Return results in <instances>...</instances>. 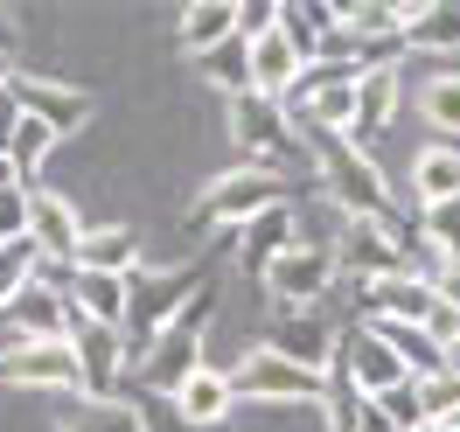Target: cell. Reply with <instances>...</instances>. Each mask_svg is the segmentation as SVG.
Listing matches in <instances>:
<instances>
[{
	"label": "cell",
	"mask_w": 460,
	"mask_h": 432,
	"mask_svg": "<svg viewBox=\"0 0 460 432\" xmlns=\"http://www.w3.org/2000/svg\"><path fill=\"white\" fill-rule=\"evenodd\" d=\"M300 140L314 154V189L342 209V224H391L398 216V196L370 154H356L342 133H307V126H300Z\"/></svg>",
	"instance_id": "1"
},
{
	"label": "cell",
	"mask_w": 460,
	"mask_h": 432,
	"mask_svg": "<svg viewBox=\"0 0 460 432\" xmlns=\"http://www.w3.org/2000/svg\"><path fill=\"white\" fill-rule=\"evenodd\" d=\"M209 272H217L209 259H189V265H174V272L140 265V272L126 279V321H119V335H126V370L154 348V335H161L168 321H181V307L209 287Z\"/></svg>",
	"instance_id": "2"
},
{
	"label": "cell",
	"mask_w": 460,
	"mask_h": 432,
	"mask_svg": "<svg viewBox=\"0 0 460 432\" xmlns=\"http://www.w3.org/2000/svg\"><path fill=\"white\" fill-rule=\"evenodd\" d=\"M209 314H217V287H202L189 307H181V321H168L161 335H154V348H146L140 363H133V384L140 391H161V398H174L189 376L202 370V335H209Z\"/></svg>",
	"instance_id": "3"
},
{
	"label": "cell",
	"mask_w": 460,
	"mask_h": 432,
	"mask_svg": "<svg viewBox=\"0 0 460 432\" xmlns=\"http://www.w3.org/2000/svg\"><path fill=\"white\" fill-rule=\"evenodd\" d=\"M293 189H300L293 174L230 168V174H217V181L196 196V209H189V231H244V224H252V216H265V209H287Z\"/></svg>",
	"instance_id": "4"
},
{
	"label": "cell",
	"mask_w": 460,
	"mask_h": 432,
	"mask_svg": "<svg viewBox=\"0 0 460 432\" xmlns=\"http://www.w3.org/2000/svg\"><path fill=\"white\" fill-rule=\"evenodd\" d=\"M321 391H328V376L287 363L279 348H265V342L244 348L237 370H230V398L237 404H321Z\"/></svg>",
	"instance_id": "5"
},
{
	"label": "cell",
	"mask_w": 460,
	"mask_h": 432,
	"mask_svg": "<svg viewBox=\"0 0 460 432\" xmlns=\"http://www.w3.org/2000/svg\"><path fill=\"white\" fill-rule=\"evenodd\" d=\"M342 279V265H335V244H321V237H300L287 259L265 272V293L279 300V307H328V287Z\"/></svg>",
	"instance_id": "6"
},
{
	"label": "cell",
	"mask_w": 460,
	"mask_h": 432,
	"mask_svg": "<svg viewBox=\"0 0 460 432\" xmlns=\"http://www.w3.org/2000/svg\"><path fill=\"white\" fill-rule=\"evenodd\" d=\"M0 384H14V391H49V398H84V376H77L70 342L7 348V356H0Z\"/></svg>",
	"instance_id": "7"
},
{
	"label": "cell",
	"mask_w": 460,
	"mask_h": 432,
	"mask_svg": "<svg viewBox=\"0 0 460 432\" xmlns=\"http://www.w3.org/2000/svg\"><path fill=\"white\" fill-rule=\"evenodd\" d=\"M7 98H14L29 119H42L57 140H70V133L91 119V91L57 84V77H42V70H14V77H7Z\"/></svg>",
	"instance_id": "8"
},
{
	"label": "cell",
	"mask_w": 460,
	"mask_h": 432,
	"mask_svg": "<svg viewBox=\"0 0 460 432\" xmlns=\"http://www.w3.org/2000/svg\"><path fill=\"white\" fill-rule=\"evenodd\" d=\"M335 342H342V328L328 321V307H279V321H272V335H265V348H279L287 363H300V370L328 376V363H335Z\"/></svg>",
	"instance_id": "9"
},
{
	"label": "cell",
	"mask_w": 460,
	"mask_h": 432,
	"mask_svg": "<svg viewBox=\"0 0 460 432\" xmlns=\"http://www.w3.org/2000/svg\"><path fill=\"white\" fill-rule=\"evenodd\" d=\"M70 356H77V376H84V398H119V376H126V335L105 328V321H70Z\"/></svg>",
	"instance_id": "10"
},
{
	"label": "cell",
	"mask_w": 460,
	"mask_h": 432,
	"mask_svg": "<svg viewBox=\"0 0 460 432\" xmlns=\"http://www.w3.org/2000/svg\"><path fill=\"white\" fill-rule=\"evenodd\" d=\"M328 370H342L363 398H384V391H398V384H404V363L376 342L363 321H356V328H342V342H335V363H328Z\"/></svg>",
	"instance_id": "11"
},
{
	"label": "cell",
	"mask_w": 460,
	"mask_h": 432,
	"mask_svg": "<svg viewBox=\"0 0 460 432\" xmlns=\"http://www.w3.org/2000/svg\"><path fill=\"white\" fill-rule=\"evenodd\" d=\"M398 29H404V57H460V0H404L398 7Z\"/></svg>",
	"instance_id": "12"
},
{
	"label": "cell",
	"mask_w": 460,
	"mask_h": 432,
	"mask_svg": "<svg viewBox=\"0 0 460 432\" xmlns=\"http://www.w3.org/2000/svg\"><path fill=\"white\" fill-rule=\"evenodd\" d=\"M293 244H300V224H293V209H265V216H252V224L237 231V272H244L252 287H265V272L287 259Z\"/></svg>",
	"instance_id": "13"
},
{
	"label": "cell",
	"mask_w": 460,
	"mask_h": 432,
	"mask_svg": "<svg viewBox=\"0 0 460 432\" xmlns=\"http://www.w3.org/2000/svg\"><path fill=\"white\" fill-rule=\"evenodd\" d=\"M29 244L57 265H77V244H84V224L77 209L57 196V189H29Z\"/></svg>",
	"instance_id": "14"
},
{
	"label": "cell",
	"mask_w": 460,
	"mask_h": 432,
	"mask_svg": "<svg viewBox=\"0 0 460 432\" xmlns=\"http://www.w3.org/2000/svg\"><path fill=\"white\" fill-rule=\"evenodd\" d=\"M398 98H404L398 63H376V70L356 77V126H349V146H356V154H370V140L398 119Z\"/></svg>",
	"instance_id": "15"
},
{
	"label": "cell",
	"mask_w": 460,
	"mask_h": 432,
	"mask_svg": "<svg viewBox=\"0 0 460 432\" xmlns=\"http://www.w3.org/2000/svg\"><path fill=\"white\" fill-rule=\"evenodd\" d=\"M426 314H432V279H419V272H391V279L356 287V321H426Z\"/></svg>",
	"instance_id": "16"
},
{
	"label": "cell",
	"mask_w": 460,
	"mask_h": 432,
	"mask_svg": "<svg viewBox=\"0 0 460 432\" xmlns=\"http://www.w3.org/2000/svg\"><path fill=\"white\" fill-rule=\"evenodd\" d=\"M335 265H342V279H356V287L404 272V259H398V244H391V231H384V224H342Z\"/></svg>",
	"instance_id": "17"
},
{
	"label": "cell",
	"mask_w": 460,
	"mask_h": 432,
	"mask_svg": "<svg viewBox=\"0 0 460 432\" xmlns=\"http://www.w3.org/2000/svg\"><path fill=\"white\" fill-rule=\"evenodd\" d=\"M77 272H112V279H133V272H140V231H133V224H84Z\"/></svg>",
	"instance_id": "18"
},
{
	"label": "cell",
	"mask_w": 460,
	"mask_h": 432,
	"mask_svg": "<svg viewBox=\"0 0 460 432\" xmlns=\"http://www.w3.org/2000/svg\"><path fill=\"white\" fill-rule=\"evenodd\" d=\"M230 404H237V398H230V370H209V363H202V370L174 391V419L196 426V432H209V426H224V419H230Z\"/></svg>",
	"instance_id": "19"
},
{
	"label": "cell",
	"mask_w": 460,
	"mask_h": 432,
	"mask_svg": "<svg viewBox=\"0 0 460 432\" xmlns=\"http://www.w3.org/2000/svg\"><path fill=\"white\" fill-rule=\"evenodd\" d=\"M63 432H146V411L133 398H70Z\"/></svg>",
	"instance_id": "20"
},
{
	"label": "cell",
	"mask_w": 460,
	"mask_h": 432,
	"mask_svg": "<svg viewBox=\"0 0 460 432\" xmlns=\"http://www.w3.org/2000/svg\"><path fill=\"white\" fill-rule=\"evenodd\" d=\"M293 77H300V57H293V42H287L279 29H272V35H259V42H252V91H259V98H279V105H287Z\"/></svg>",
	"instance_id": "21"
},
{
	"label": "cell",
	"mask_w": 460,
	"mask_h": 432,
	"mask_svg": "<svg viewBox=\"0 0 460 432\" xmlns=\"http://www.w3.org/2000/svg\"><path fill=\"white\" fill-rule=\"evenodd\" d=\"M230 35H237V7H230V0H196V7H181V22H174V42H181L189 57L217 49Z\"/></svg>",
	"instance_id": "22"
},
{
	"label": "cell",
	"mask_w": 460,
	"mask_h": 432,
	"mask_svg": "<svg viewBox=\"0 0 460 432\" xmlns=\"http://www.w3.org/2000/svg\"><path fill=\"white\" fill-rule=\"evenodd\" d=\"M411 189L419 202H460V140H432L411 161Z\"/></svg>",
	"instance_id": "23"
},
{
	"label": "cell",
	"mask_w": 460,
	"mask_h": 432,
	"mask_svg": "<svg viewBox=\"0 0 460 432\" xmlns=\"http://www.w3.org/2000/svg\"><path fill=\"white\" fill-rule=\"evenodd\" d=\"M70 307H77L84 321H105V328H119V321H126V279H112V272H77Z\"/></svg>",
	"instance_id": "24"
},
{
	"label": "cell",
	"mask_w": 460,
	"mask_h": 432,
	"mask_svg": "<svg viewBox=\"0 0 460 432\" xmlns=\"http://www.w3.org/2000/svg\"><path fill=\"white\" fill-rule=\"evenodd\" d=\"M196 70L224 91V98H244V91H252V42H237V35H230V42H217V49H202Z\"/></svg>",
	"instance_id": "25"
},
{
	"label": "cell",
	"mask_w": 460,
	"mask_h": 432,
	"mask_svg": "<svg viewBox=\"0 0 460 432\" xmlns=\"http://www.w3.org/2000/svg\"><path fill=\"white\" fill-rule=\"evenodd\" d=\"M57 154V133L42 126V119L22 112V126H14V140H7V168H14V181L29 189V174H42V161Z\"/></svg>",
	"instance_id": "26"
},
{
	"label": "cell",
	"mask_w": 460,
	"mask_h": 432,
	"mask_svg": "<svg viewBox=\"0 0 460 432\" xmlns=\"http://www.w3.org/2000/svg\"><path fill=\"white\" fill-rule=\"evenodd\" d=\"M419 112H426V126H439V140H460V70H439L419 91Z\"/></svg>",
	"instance_id": "27"
},
{
	"label": "cell",
	"mask_w": 460,
	"mask_h": 432,
	"mask_svg": "<svg viewBox=\"0 0 460 432\" xmlns=\"http://www.w3.org/2000/svg\"><path fill=\"white\" fill-rule=\"evenodd\" d=\"M419 237H426L439 259H460V202H419Z\"/></svg>",
	"instance_id": "28"
},
{
	"label": "cell",
	"mask_w": 460,
	"mask_h": 432,
	"mask_svg": "<svg viewBox=\"0 0 460 432\" xmlns=\"http://www.w3.org/2000/svg\"><path fill=\"white\" fill-rule=\"evenodd\" d=\"M321 411H328V432H356L363 426V411H370V398L349 384L342 370H328V391H321Z\"/></svg>",
	"instance_id": "29"
},
{
	"label": "cell",
	"mask_w": 460,
	"mask_h": 432,
	"mask_svg": "<svg viewBox=\"0 0 460 432\" xmlns=\"http://www.w3.org/2000/svg\"><path fill=\"white\" fill-rule=\"evenodd\" d=\"M35 265H42V251H35L29 237L0 244V307H7V300H14L22 287H35Z\"/></svg>",
	"instance_id": "30"
},
{
	"label": "cell",
	"mask_w": 460,
	"mask_h": 432,
	"mask_svg": "<svg viewBox=\"0 0 460 432\" xmlns=\"http://www.w3.org/2000/svg\"><path fill=\"white\" fill-rule=\"evenodd\" d=\"M376 411H384V419H391V426L398 432H419L426 426V398H419V376H404L398 391H384V398H370Z\"/></svg>",
	"instance_id": "31"
},
{
	"label": "cell",
	"mask_w": 460,
	"mask_h": 432,
	"mask_svg": "<svg viewBox=\"0 0 460 432\" xmlns=\"http://www.w3.org/2000/svg\"><path fill=\"white\" fill-rule=\"evenodd\" d=\"M279 29V0H237V42H259Z\"/></svg>",
	"instance_id": "32"
},
{
	"label": "cell",
	"mask_w": 460,
	"mask_h": 432,
	"mask_svg": "<svg viewBox=\"0 0 460 432\" xmlns=\"http://www.w3.org/2000/svg\"><path fill=\"white\" fill-rule=\"evenodd\" d=\"M419 328H426V342H432V348H447V356L460 348V307H447L439 293H432V314L419 321Z\"/></svg>",
	"instance_id": "33"
},
{
	"label": "cell",
	"mask_w": 460,
	"mask_h": 432,
	"mask_svg": "<svg viewBox=\"0 0 460 432\" xmlns=\"http://www.w3.org/2000/svg\"><path fill=\"white\" fill-rule=\"evenodd\" d=\"M14 237H29V189L22 181L0 189V244H14Z\"/></svg>",
	"instance_id": "34"
},
{
	"label": "cell",
	"mask_w": 460,
	"mask_h": 432,
	"mask_svg": "<svg viewBox=\"0 0 460 432\" xmlns=\"http://www.w3.org/2000/svg\"><path fill=\"white\" fill-rule=\"evenodd\" d=\"M432 293H439L447 307H460V259H447L439 272H432Z\"/></svg>",
	"instance_id": "35"
},
{
	"label": "cell",
	"mask_w": 460,
	"mask_h": 432,
	"mask_svg": "<svg viewBox=\"0 0 460 432\" xmlns=\"http://www.w3.org/2000/svg\"><path fill=\"white\" fill-rule=\"evenodd\" d=\"M14 126H22V105L0 91V154H7V140H14Z\"/></svg>",
	"instance_id": "36"
},
{
	"label": "cell",
	"mask_w": 460,
	"mask_h": 432,
	"mask_svg": "<svg viewBox=\"0 0 460 432\" xmlns=\"http://www.w3.org/2000/svg\"><path fill=\"white\" fill-rule=\"evenodd\" d=\"M14 49V22H7V7H0V57Z\"/></svg>",
	"instance_id": "37"
},
{
	"label": "cell",
	"mask_w": 460,
	"mask_h": 432,
	"mask_svg": "<svg viewBox=\"0 0 460 432\" xmlns=\"http://www.w3.org/2000/svg\"><path fill=\"white\" fill-rule=\"evenodd\" d=\"M0 189H14V168H7V154H0Z\"/></svg>",
	"instance_id": "38"
},
{
	"label": "cell",
	"mask_w": 460,
	"mask_h": 432,
	"mask_svg": "<svg viewBox=\"0 0 460 432\" xmlns=\"http://www.w3.org/2000/svg\"><path fill=\"white\" fill-rule=\"evenodd\" d=\"M7 77H14V63H7V57H0V91H7Z\"/></svg>",
	"instance_id": "39"
},
{
	"label": "cell",
	"mask_w": 460,
	"mask_h": 432,
	"mask_svg": "<svg viewBox=\"0 0 460 432\" xmlns=\"http://www.w3.org/2000/svg\"><path fill=\"white\" fill-rule=\"evenodd\" d=\"M419 432H454V426H419Z\"/></svg>",
	"instance_id": "40"
},
{
	"label": "cell",
	"mask_w": 460,
	"mask_h": 432,
	"mask_svg": "<svg viewBox=\"0 0 460 432\" xmlns=\"http://www.w3.org/2000/svg\"><path fill=\"white\" fill-rule=\"evenodd\" d=\"M454 370H460V348H454Z\"/></svg>",
	"instance_id": "41"
},
{
	"label": "cell",
	"mask_w": 460,
	"mask_h": 432,
	"mask_svg": "<svg viewBox=\"0 0 460 432\" xmlns=\"http://www.w3.org/2000/svg\"><path fill=\"white\" fill-rule=\"evenodd\" d=\"M454 432H460V426H454Z\"/></svg>",
	"instance_id": "42"
}]
</instances>
